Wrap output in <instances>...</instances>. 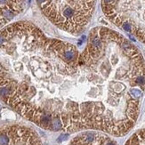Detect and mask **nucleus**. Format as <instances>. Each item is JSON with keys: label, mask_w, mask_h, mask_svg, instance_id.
<instances>
[{"label": "nucleus", "mask_w": 145, "mask_h": 145, "mask_svg": "<svg viewBox=\"0 0 145 145\" xmlns=\"http://www.w3.org/2000/svg\"><path fill=\"white\" fill-rule=\"evenodd\" d=\"M70 145H117L106 134L101 132H85L76 136ZM125 145H145V129L135 133Z\"/></svg>", "instance_id": "f03ea898"}, {"label": "nucleus", "mask_w": 145, "mask_h": 145, "mask_svg": "<svg viewBox=\"0 0 145 145\" xmlns=\"http://www.w3.org/2000/svg\"><path fill=\"white\" fill-rule=\"evenodd\" d=\"M3 43H4V37H3V36H0V45H2Z\"/></svg>", "instance_id": "20e7f679"}, {"label": "nucleus", "mask_w": 145, "mask_h": 145, "mask_svg": "<svg viewBox=\"0 0 145 145\" xmlns=\"http://www.w3.org/2000/svg\"><path fill=\"white\" fill-rule=\"evenodd\" d=\"M7 0H0V4H4V3H6Z\"/></svg>", "instance_id": "39448f33"}, {"label": "nucleus", "mask_w": 145, "mask_h": 145, "mask_svg": "<svg viewBox=\"0 0 145 145\" xmlns=\"http://www.w3.org/2000/svg\"><path fill=\"white\" fill-rule=\"evenodd\" d=\"M122 27L126 31H131V26L128 24V22H123L122 23Z\"/></svg>", "instance_id": "7ed1b4c3"}, {"label": "nucleus", "mask_w": 145, "mask_h": 145, "mask_svg": "<svg viewBox=\"0 0 145 145\" xmlns=\"http://www.w3.org/2000/svg\"><path fill=\"white\" fill-rule=\"evenodd\" d=\"M0 145H42L38 135L29 127L8 126L0 128Z\"/></svg>", "instance_id": "f257e3e1"}]
</instances>
